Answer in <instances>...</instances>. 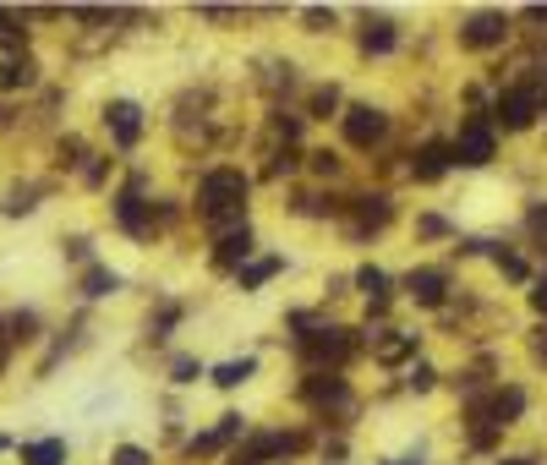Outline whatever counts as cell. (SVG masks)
Masks as SVG:
<instances>
[{
	"label": "cell",
	"instance_id": "1",
	"mask_svg": "<svg viewBox=\"0 0 547 465\" xmlns=\"http://www.w3.org/2000/svg\"><path fill=\"white\" fill-rule=\"evenodd\" d=\"M197 214L208 219L214 230H230V225H247V176L241 170H208L203 186H197Z\"/></svg>",
	"mask_w": 547,
	"mask_h": 465
},
{
	"label": "cell",
	"instance_id": "2",
	"mask_svg": "<svg viewBox=\"0 0 547 465\" xmlns=\"http://www.w3.org/2000/svg\"><path fill=\"white\" fill-rule=\"evenodd\" d=\"M493 148H498V137H493V121H482V115H471V121L460 126V137L449 143V159L465 170H482L487 159H493Z\"/></svg>",
	"mask_w": 547,
	"mask_h": 465
},
{
	"label": "cell",
	"instance_id": "3",
	"mask_svg": "<svg viewBox=\"0 0 547 465\" xmlns=\"http://www.w3.org/2000/svg\"><path fill=\"white\" fill-rule=\"evenodd\" d=\"M389 137V115L378 110V104H351L345 110V143L351 148H372Z\"/></svg>",
	"mask_w": 547,
	"mask_h": 465
},
{
	"label": "cell",
	"instance_id": "4",
	"mask_svg": "<svg viewBox=\"0 0 547 465\" xmlns=\"http://www.w3.org/2000/svg\"><path fill=\"white\" fill-rule=\"evenodd\" d=\"M509 39V17L504 11H476V17L460 22V44L465 50H493V44Z\"/></svg>",
	"mask_w": 547,
	"mask_h": 465
},
{
	"label": "cell",
	"instance_id": "5",
	"mask_svg": "<svg viewBox=\"0 0 547 465\" xmlns=\"http://www.w3.org/2000/svg\"><path fill=\"white\" fill-rule=\"evenodd\" d=\"M351 329H312V334H296V351L307 356V362H334L340 367L345 356H351V340H345Z\"/></svg>",
	"mask_w": 547,
	"mask_h": 465
},
{
	"label": "cell",
	"instance_id": "6",
	"mask_svg": "<svg viewBox=\"0 0 547 465\" xmlns=\"http://www.w3.org/2000/svg\"><path fill=\"white\" fill-rule=\"evenodd\" d=\"M537 104H542V93L537 88H509L504 99H498V126H504V132H526L531 126V115H537Z\"/></svg>",
	"mask_w": 547,
	"mask_h": 465
},
{
	"label": "cell",
	"instance_id": "7",
	"mask_svg": "<svg viewBox=\"0 0 547 465\" xmlns=\"http://www.w3.org/2000/svg\"><path fill=\"white\" fill-rule=\"evenodd\" d=\"M104 126H110L115 148H137V137H143V110H137L132 99H115V104H104Z\"/></svg>",
	"mask_w": 547,
	"mask_h": 465
},
{
	"label": "cell",
	"instance_id": "8",
	"mask_svg": "<svg viewBox=\"0 0 547 465\" xmlns=\"http://www.w3.org/2000/svg\"><path fill=\"white\" fill-rule=\"evenodd\" d=\"M115 225H121L126 236H148L154 219H148V208H143V176L126 186V192H115Z\"/></svg>",
	"mask_w": 547,
	"mask_h": 465
},
{
	"label": "cell",
	"instance_id": "9",
	"mask_svg": "<svg viewBox=\"0 0 547 465\" xmlns=\"http://www.w3.org/2000/svg\"><path fill=\"white\" fill-rule=\"evenodd\" d=\"M405 290L416 296V307H444L449 274L444 269H411V274H405Z\"/></svg>",
	"mask_w": 547,
	"mask_h": 465
},
{
	"label": "cell",
	"instance_id": "10",
	"mask_svg": "<svg viewBox=\"0 0 547 465\" xmlns=\"http://www.w3.org/2000/svg\"><path fill=\"white\" fill-rule=\"evenodd\" d=\"M247 258H252V230L241 225V230H230V236H219V247H214V269H247Z\"/></svg>",
	"mask_w": 547,
	"mask_h": 465
},
{
	"label": "cell",
	"instance_id": "11",
	"mask_svg": "<svg viewBox=\"0 0 547 465\" xmlns=\"http://www.w3.org/2000/svg\"><path fill=\"white\" fill-rule=\"evenodd\" d=\"M476 411H482L493 427H509L520 411H526V389H515V383H509V389H498L493 400H487V405H476Z\"/></svg>",
	"mask_w": 547,
	"mask_h": 465
},
{
	"label": "cell",
	"instance_id": "12",
	"mask_svg": "<svg viewBox=\"0 0 547 465\" xmlns=\"http://www.w3.org/2000/svg\"><path fill=\"white\" fill-rule=\"evenodd\" d=\"M301 394H307L312 405H351V389H345V378H334V372H312V378L301 383Z\"/></svg>",
	"mask_w": 547,
	"mask_h": 465
},
{
	"label": "cell",
	"instance_id": "13",
	"mask_svg": "<svg viewBox=\"0 0 547 465\" xmlns=\"http://www.w3.org/2000/svg\"><path fill=\"white\" fill-rule=\"evenodd\" d=\"M241 433H247V422H241V416L230 411V416H219V427H214V433L192 438V444H186V455H214V449H225L230 438H241Z\"/></svg>",
	"mask_w": 547,
	"mask_h": 465
},
{
	"label": "cell",
	"instance_id": "14",
	"mask_svg": "<svg viewBox=\"0 0 547 465\" xmlns=\"http://www.w3.org/2000/svg\"><path fill=\"white\" fill-rule=\"evenodd\" d=\"M449 165H455V159H449V143H422V148H416V159H411V176L416 181H438Z\"/></svg>",
	"mask_w": 547,
	"mask_h": 465
},
{
	"label": "cell",
	"instance_id": "15",
	"mask_svg": "<svg viewBox=\"0 0 547 465\" xmlns=\"http://www.w3.org/2000/svg\"><path fill=\"white\" fill-rule=\"evenodd\" d=\"M33 83H39V61H28V55H6L0 61V93H17Z\"/></svg>",
	"mask_w": 547,
	"mask_h": 465
},
{
	"label": "cell",
	"instance_id": "16",
	"mask_svg": "<svg viewBox=\"0 0 547 465\" xmlns=\"http://www.w3.org/2000/svg\"><path fill=\"white\" fill-rule=\"evenodd\" d=\"M0 50H6V55H22V50H28V11L0 6Z\"/></svg>",
	"mask_w": 547,
	"mask_h": 465
},
{
	"label": "cell",
	"instance_id": "17",
	"mask_svg": "<svg viewBox=\"0 0 547 465\" xmlns=\"http://www.w3.org/2000/svg\"><path fill=\"white\" fill-rule=\"evenodd\" d=\"M22 465H66V438H33V444H17Z\"/></svg>",
	"mask_w": 547,
	"mask_h": 465
},
{
	"label": "cell",
	"instance_id": "18",
	"mask_svg": "<svg viewBox=\"0 0 547 465\" xmlns=\"http://www.w3.org/2000/svg\"><path fill=\"white\" fill-rule=\"evenodd\" d=\"M115 290H121V274L115 269H104V263H88L83 269V296L88 301H104V296H115Z\"/></svg>",
	"mask_w": 547,
	"mask_h": 465
},
{
	"label": "cell",
	"instance_id": "19",
	"mask_svg": "<svg viewBox=\"0 0 547 465\" xmlns=\"http://www.w3.org/2000/svg\"><path fill=\"white\" fill-rule=\"evenodd\" d=\"M389 214H394V203L383 192L356 197V219H362V230H383V225H389Z\"/></svg>",
	"mask_w": 547,
	"mask_h": 465
},
{
	"label": "cell",
	"instance_id": "20",
	"mask_svg": "<svg viewBox=\"0 0 547 465\" xmlns=\"http://www.w3.org/2000/svg\"><path fill=\"white\" fill-rule=\"evenodd\" d=\"M372 356H378L383 367L405 362V356H416V334H389V340H372Z\"/></svg>",
	"mask_w": 547,
	"mask_h": 465
},
{
	"label": "cell",
	"instance_id": "21",
	"mask_svg": "<svg viewBox=\"0 0 547 465\" xmlns=\"http://www.w3.org/2000/svg\"><path fill=\"white\" fill-rule=\"evenodd\" d=\"M0 329H6V345H28L39 340V312H11V318H0Z\"/></svg>",
	"mask_w": 547,
	"mask_h": 465
},
{
	"label": "cell",
	"instance_id": "22",
	"mask_svg": "<svg viewBox=\"0 0 547 465\" xmlns=\"http://www.w3.org/2000/svg\"><path fill=\"white\" fill-rule=\"evenodd\" d=\"M362 50L367 55H389L394 50V22L389 17H378V22H367V28H362Z\"/></svg>",
	"mask_w": 547,
	"mask_h": 465
},
{
	"label": "cell",
	"instance_id": "23",
	"mask_svg": "<svg viewBox=\"0 0 547 465\" xmlns=\"http://www.w3.org/2000/svg\"><path fill=\"white\" fill-rule=\"evenodd\" d=\"M252 372H258V362H252V356H241V362L214 367V383H219V389H241V383H247Z\"/></svg>",
	"mask_w": 547,
	"mask_h": 465
},
{
	"label": "cell",
	"instance_id": "24",
	"mask_svg": "<svg viewBox=\"0 0 547 465\" xmlns=\"http://www.w3.org/2000/svg\"><path fill=\"white\" fill-rule=\"evenodd\" d=\"M356 290H362L367 301H389V274L367 263V269H356Z\"/></svg>",
	"mask_w": 547,
	"mask_h": 465
},
{
	"label": "cell",
	"instance_id": "25",
	"mask_svg": "<svg viewBox=\"0 0 547 465\" xmlns=\"http://www.w3.org/2000/svg\"><path fill=\"white\" fill-rule=\"evenodd\" d=\"M279 269H285V258H263V263H247V269H241L236 279H241V290H258L263 279H274Z\"/></svg>",
	"mask_w": 547,
	"mask_h": 465
},
{
	"label": "cell",
	"instance_id": "26",
	"mask_svg": "<svg viewBox=\"0 0 547 465\" xmlns=\"http://www.w3.org/2000/svg\"><path fill=\"white\" fill-rule=\"evenodd\" d=\"M334 104H340V88H318V93H312V115H318V121H329V115H334Z\"/></svg>",
	"mask_w": 547,
	"mask_h": 465
},
{
	"label": "cell",
	"instance_id": "27",
	"mask_svg": "<svg viewBox=\"0 0 547 465\" xmlns=\"http://www.w3.org/2000/svg\"><path fill=\"white\" fill-rule=\"evenodd\" d=\"M33 197H39V192H33V186H17V192H11V203H6V214H11V219L33 214V208H39V203H33Z\"/></svg>",
	"mask_w": 547,
	"mask_h": 465
},
{
	"label": "cell",
	"instance_id": "28",
	"mask_svg": "<svg viewBox=\"0 0 547 465\" xmlns=\"http://www.w3.org/2000/svg\"><path fill=\"white\" fill-rule=\"evenodd\" d=\"M498 269H504V279H526V258H515V252H493Z\"/></svg>",
	"mask_w": 547,
	"mask_h": 465
},
{
	"label": "cell",
	"instance_id": "29",
	"mask_svg": "<svg viewBox=\"0 0 547 465\" xmlns=\"http://www.w3.org/2000/svg\"><path fill=\"white\" fill-rule=\"evenodd\" d=\"M115 465H154V460H148V449H137V444H121V449H115Z\"/></svg>",
	"mask_w": 547,
	"mask_h": 465
},
{
	"label": "cell",
	"instance_id": "30",
	"mask_svg": "<svg viewBox=\"0 0 547 465\" xmlns=\"http://www.w3.org/2000/svg\"><path fill=\"white\" fill-rule=\"evenodd\" d=\"M170 372H176V383H197V378H203V367H197L192 356H176V367H170Z\"/></svg>",
	"mask_w": 547,
	"mask_h": 465
},
{
	"label": "cell",
	"instance_id": "31",
	"mask_svg": "<svg viewBox=\"0 0 547 465\" xmlns=\"http://www.w3.org/2000/svg\"><path fill=\"white\" fill-rule=\"evenodd\" d=\"M416 230H422V236H449V219H438V214H422V219H416Z\"/></svg>",
	"mask_w": 547,
	"mask_h": 465
},
{
	"label": "cell",
	"instance_id": "32",
	"mask_svg": "<svg viewBox=\"0 0 547 465\" xmlns=\"http://www.w3.org/2000/svg\"><path fill=\"white\" fill-rule=\"evenodd\" d=\"M433 383H438V372L427 367V362H416V367H411V389H433Z\"/></svg>",
	"mask_w": 547,
	"mask_h": 465
},
{
	"label": "cell",
	"instance_id": "33",
	"mask_svg": "<svg viewBox=\"0 0 547 465\" xmlns=\"http://www.w3.org/2000/svg\"><path fill=\"white\" fill-rule=\"evenodd\" d=\"M274 132L290 143V137H301V121H296V115H274Z\"/></svg>",
	"mask_w": 547,
	"mask_h": 465
},
{
	"label": "cell",
	"instance_id": "34",
	"mask_svg": "<svg viewBox=\"0 0 547 465\" xmlns=\"http://www.w3.org/2000/svg\"><path fill=\"white\" fill-rule=\"evenodd\" d=\"M531 236H537L542 252H547V208H531Z\"/></svg>",
	"mask_w": 547,
	"mask_h": 465
},
{
	"label": "cell",
	"instance_id": "35",
	"mask_svg": "<svg viewBox=\"0 0 547 465\" xmlns=\"http://www.w3.org/2000/svg\"><path fill=\"white\" fill-rule=\"evenodd\" d=\"M307 28H312V33L334 28V11H318V6H312V11H307Z\"/></svg>",
	"mask_w": 547,
	"mask_h": 465
},
{
	"label": "cell",
	"instance_id": "36",
	"mask_svg": "<svg viewBox=\"0 0 547 465\" xmlns=\"http://www.w3.org/2000/svg\"><path fill=\"white\" fill-rule=\"evenodd\" d=\"M66 258L88 263V258H93V252H88V236H72V241H66Z\"/></svg>",
	"mask_w": 547,
	"mask_h": 465
},
{
	"label": "cell",
	"instance_id": "37",
	"mask_svg": "<svg viewBox=\"0 0 547 465\" xmlns=\"http://www.w3.org/2000/svg\"><path fill=\"white\" fill-rule=\"evenodd\" d=\"M104 170H110V165H104V159H93V165L83 170V181H88V186H99V181H104Z\"/></svg>",
	"mask_w": 547,
	"mask_h": 465
},
{
	"label": "cell",
	"instance_id": "38",
	"mask_svg": "<svg viewBox=\"0 0 547 465\" xmlns=\"http://www.w3.org/2000/svg\"><path fill=\"white\" fill-rule=\"evenodd\" d=\"M531 307H537V312H547V274L537 279V290H531Z\"/></svg>",
	"mask_w": 547,
	"mask_h": 465
},
{
	"label": "cell",
	"instance_id": "39",
	"mask_svg": "<svg viewBox=\"0 0 547 465\" xmlns=\"http://www.w3.org/2000/svg\"><path fill=\"white\" fill-rule=\"evenodd\" d=\"M312 165H318L323 176H334V170H340V159H334V154H312Z\"/></svg>",
	"mask_w": 547,
	"mask_h": 465
},
{
	"label": "cell",
	"instance_id": "40",
	"mask_svg": "<svg viewBox=\"0 0 547 465\" xmlns=\"http://www.w3.org/2000/svg\"><path fill=\"white\" fill-rule=\"evenodd\" d=\"M537 351L547 356V329H537Z\"/></svg>",
	"mask_w": 547,
	"mask_h": 465
},
{
	"label": "cell",
	"instance_id": "41",
	"mask_svg": "<svg viewBox=\"0 0 547 465\" xmlns=\"http://www.w3.org/2000/svg\"><path fill=\"white\" fill-rule=\"evenodd\" d=\"M498 465H537V460H498Z\"/></svg>",
	"mask_w": 547,
	"mask_h": 465
},
{
	"label": "cell",
	"instance_id": "42",
	"mask_svg": "<svg viewBox=\"0 0 547 465\" xmlns=\"http://www.w3.org/2000/svg\"><path fill=\"white\" fill-rule=\"evenodd\" d=\"M0 449H11V438H6V433H0Z\"/></svg>",
	"mask_w": 547,
	"mask_h": 465
},
{
	"label": "cell",
	"instance_id": "43",
	"mask_svg": "<svg viewBox=\"0 0 547 465\" xmlns=\"http://www.w3.org/2000/svg\"><path fill=\"white\" fill-rule=\"evenodd\" d=\"M394 465H411V460H394Z\"/></svg>",
	"mask_w": 547,
	"mask_h": 465
}]
</instances>
